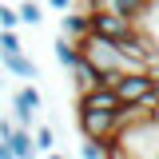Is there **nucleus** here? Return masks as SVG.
<instances>
[{"label":"nucleus","mask_w":159,"mask_h":159,"mask_svg":"<svg viewBox=\"0 0 159 159\" xmlns=\"http://www.w3.org/2000/svg\"><path fill=\"white\" fill-rule=\"evenodd\" d=\"M119 111H107V107H76V123L84 139H111L119 131Z\"/></svg>","instance_id":"nucleus-1"},{"label":"nucleus","mask_w":159,"mask_h":159,"mask_svg":"<svg viewBox=\"0 0 159 159\" xmlns=\"http://www.w3.org/2000/svg\"><path fill=\"white\" fill-rule=\"evenodd\" d=\"M88 16H92V32H99V36H107V40H119V36H127V32L135 28V20L119 16L111 8H96V12H88Z\"/></svg>","instance_id":"nucleus-2"},{"label":"nucleus","mask_w":159,"mask_h":159,"mask_svg":"<svg viewBox=\"0 0 159 159\" xmlns=\"http://www.w3.org/2000/svg\"><path fill=\"white\" fill-rule=\"evenodd\" d=\"M40 107H44V96H40L36 88H20L16 96H12V116H16V123H32L40 116Z\"/></svg>","instance_id":"nucleus-3"},{"label":"nucleus","mask_w":159,"mask_h":159,"mask_svg":"<svg viewBox=\"0 0 159 159\" xmlns=\"http://www.w3.org/2000/svg\"><path fill=\"white\" fill-rule=\"evenodd\" d=\"M60 32H64L68 40H76V44H80V40L92 32V16H88L84 8H76V4H72V8L64 12V20H60Z\"/></svg>","instance_id":"nucleus-4"},{"label":"nucleus","mask_w":159,"mask_h":159,"mask_svg":"<svg viewBox=\"0 0 159 159\" xmlns=\"http://www.w3.org/2000/svg\"><path fill=\"white\" fill-rule=\"evenodd\" d=\"M68 72H72V88H76V96H84V92H92V88H99V84H103V80H99V72H96V64H92V60H84V56H80Z\"/></svg>","instance_id":"nucleus-5"},{"label":"nucleus","mask_w":159,"mask_h":159,"mask_svg":"<svg viewBox=\"0 0 159 159\" xmlns=\"http://www.w3.org/2000/svg\"><path fill=\"white\" fill-rule=\"evenodd\" d=\"M103 8H111V12H119V16L135 20V24H143V20L151 16V0H103Z\"/></svg>","instance_id":"nucleus-6"},{"label":"nucleus","mask_w":159,"mask_h":159,"mask_svg":"<svg viewBox=\"0 0 159 159\" xmlns=\"http://www.w3.org/2000/svg\"><path fill=\"white\" fill-rule=\"evenodd\" d=\"M0 64H4V72H12L20 80H36V64L24 56V52H8V56H0Z\"/></svg>","instance_id":"nucleus-7"},{"label":"nucleus","mask_w":159,"mask_h":159,"mask_svg":"<svg viewBox=\"0 0 159 159\" xmlns=\"http://www.w3.org/2000/svg\"><path fill=\"white\" fill-rule=\"evenodd\" d=\"M56 60H60V68H64V72L80 60V44H76V40H68L64 32H60V40H56Z\"/></svg>","instance_id":"nucleus-8"},{"label":"nucleus","mask_w":159,"mask_h":159,"mask_svg":"<svg viewBox=\"0 0 159 159\" xmlns=\"http://www.w3.org/2000/svg\"><path fill=\"white\" fill-rule=\"evenodd\" d=\"M40 20H44V12H40V0H20V24H32V28H40Z\"/></svg>","instance_id":"nucleus-9"},{"label":"nucleus","mask_w":159,"mask_h":159,"mask_svg":"<svg viewBox=\"0 0 159 159\" xmlns=\"http://www.w3.org/2000/svg\"><path fill=\"white\" fill-rule=\"evenodd\" d=\"M8 52H24L16 28H0V56H8Z\"/></svg>","instance_id":"nucleus-10"},{"label":"nucleus","mask_w":159,"mask_h":159,"mask_svg":"<svg viewBox=\"0 0 159 159\" xmlns=\"http://www.w3.org/2000/svg\"><path fill=\"white\" fill-rule=\"evenodd\" d=\"M32 135H36V151H52V147H56V131H52L48 123H40Z\"/></svg>","instance_id":"nucleus-11"},{"label":"nucleus","mask_w":159,"mask_h":159,"mask_svg":"<svg viewBox=\"0 0 159 159\" xmlns=\"http://www.w3.org/2000/svg\"><path fill=\"white\" fill-rule=\"evenodd\" d=\"M16 24H20V8L0 4V28H16Z\"/></svg>","instance_id":"nucleus-12"},{"label":"nucleus","mask_w":159,"mask_h":159,"mask_svg":"<svg viewBox=\"0 0 159 159\" xmlns=\"http://www.w3.org/2000/svg\"><path fill=\"white\" fill-rule=\"evenodd\" d=\"M48 4H52V8H56V12H68V8H72V4H76V0H48Z\"/></svg>","instance_id":"nucleus-13"},{"label":"nucleus","mask_w":159,"mask_h":159,"mask_svg":"<svg viewBox=\"0 0 159 159\" xmlns=\"http://www.w3.org/2000/svg\"><path fill=\"white\" fill-rule=\"evenodd\" d=\"M48 159H64V155H48Z\"/></svg>","instance_id":"nucleus-14"},{"label":"nucleus","mask_w":159,"mask_h":159,"mask_svg":"<svg viewBox=\"0 0 159 159\" xmlns=\"http://www.w3.org/2000/svg\"><path fill=\"white\" fill-rule=\"evenodd\" d=\"M151 4H159V0H151Z\"/></svg>","instance_id":"nucleus-15"},{"label":"nucleus","mask_w":159,"mask_h":159,"mask_svg":"<svg viewBox=\"0 0 159 159\" xmlns=\"http://www.w3.org/2000/svg\"><path fill=\"white\" fill-rule=\"evenodd\" d=\"M12 159H16V155H12Z\"/></svg>","instance_id":"nucleus-16"}]
</instances>
